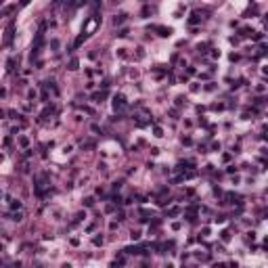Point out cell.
<instances>
[{
  "instance_id": "4",
  "label": "cell",
  "mask_w": 268,
  "mask_h": 268,
  "mask_svg": "<svg viewBox=\"0 0 268 268\" xmlns=\"http://www.w3.org/2000/svg\"><path fill=\"white\" fill-rule=\"evenodd\" d=\"M0 197H2V193H0Z\"/></svg>"
},
{
  "instance_id": "3",
  "label": "cell",
  "mask_w": 268,
  "mask_h": 268,
  "mask_svg": "<svg viewBox=\"0 0 268 268\" xmlns=\"http://www.w3.org/2000/svg\"><path fill=\"white\" fill-rule=\"evenodd\" d=\"M103 243V237H95V245H101Z\"/></svg>"
},
{
  "instance_id": "1",
  "label": "cell",
  "mask_w": 268,
  "mask_h": 268,
  "mask_svg": "<svg viewBox=\"0 0 268 268\" xmlns=\"http://www.w3.org/2000/svg\"><path fill=\"white\" fill-rule=\"evenodd\" d=\"M113 107H115V109H124V107H126V101H124V97H122V95H120V97H115Z\"/></svg>"
},
{
  "instance_id": "2",
  "label": "cell",
  "mask_w": 268,
  "mask_h": 268,
  "mask_svg": "<svg viewBox=\"0 0 268 268\" xmlns=\"http://www.w3.org/2000/svg\"><path fill=\"white\" fill-rule=\"evenodd\" d=\"M228 239H230V233L224 230V233H222V241H228Z\"/></svg>"
}]
</instances>
